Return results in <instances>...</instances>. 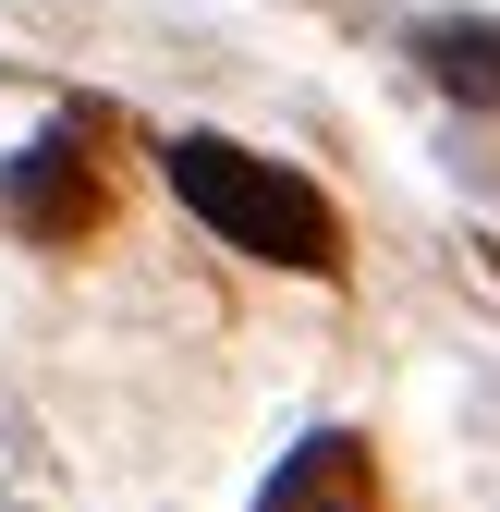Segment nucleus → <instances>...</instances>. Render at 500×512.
Instances as JSON below:
<instances>
[{
  "label": "nucleus",
  "mask_w": 500,
  "mask_h": 512,
  "mask_svg": "<svg viewBox=\"0 0 500 512\" xmlns=\"http://www.w3.org/2000/svg\"><path fill=\"white\" fill-rule=\"evenodd\" d=\"M257 512H379V464H366V439H354V427H318V439L257 488Z\"/></svg>",
  "instance_id": "2"
},
{
  "label": "nucleus",
  "mask_w": 500,
  "mask_h": 512,
  "mask_svg": "<svg viewBox=\"0 0 500 512\" xmlns=\"http://www.w3.org/2000/svg\"><path fill=\"white\" fill-rule=\"evenodd\" d=\"M13 220L37 232V244H74L86 220H98V183H86V159H74V135H49L25 171H13Z\"/></svg>",
  "instance_id": "3"
},
{
  "label": "nucleus",
  "mask_w": 500,
  "mask_h": 512,
  "mask_svg": "<svg viewBox=\"0 0 500 512\" xmlns=\"http://www.w3.org/2000/svg\"><path fill=\"white\" fill-rule=\"evenodd\" d=\"M159 159H171V196L196 208L220 244L269 256V269H342V220H330V196H318L305 171L232 147V135H171Z\"/></svg>",
  "instance_id": "1"
},
{
  "label": "nucleus",
  "mask_w": 500,
  "mask_h": 512,
  "mask_svg": "<svg viewBox=\"0 0 500 512\" xmlns=\"http://www.w3.org/2000/svg\"><path fill=\"white\" fill-rule=\"evenodd\" d=\"M427 74H440L452 98H500V25H427Z\"/></svg>",
  "instance_id": "4"
}]
</instances>
